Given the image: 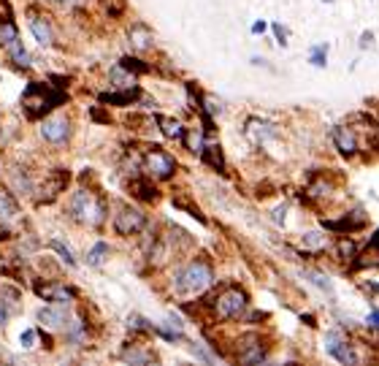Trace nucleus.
I'll use <instances>...</instances> for the list:
<instances>
[{
    "label": "nucleus",
    "mask_w": 379,
    "mask_h": 366,
    "mask_svg": "<svg viewBox=\"0 0 379 366\" xmlns=\"http://www.w3.org/2000/svg\"><path fill=\"white\" fill-rule=\"evenodd\" d=\"M106 255H108V244L98 242L89 252H87V263H89V266H101V263L106 261Z\"/></svg>",
    "instance_id": "nucleus-20"
},
{
    "label": "nucleus",
    "mask_w": 379,
    "mask_h": 366,
    "mask_svg": "<svg viewBox=\"0 0 379 366\" xmlns=\"http://www.w3.org/2000/svg\"><path fill=\"white\" fill-rule=\"evenodd\" d=\"M211 282H214V274L204 261L190 263L187 269L176 272V291L179 293H204Z\"/></svg>",
    "instance_id": "nucleus-2"
},
{
    "label": "nucleus",
    "mask_w": 379,
    "mask_h": 366,
    "mask_svg": "<svg viewBox=\"0 0 379 366\" xmlns=\"http://www.w3.org/2000/svg\"><path fill=\"white\" fill-rule=\"evenodd\" d=\"M325 54H328V47L325 44H320V47H314L309 54V60H311V66H317V68H323L325 66Z\"/></svg>",
    "instance_id": "nucleus-24"
},
{
    "label": "nucleus",
    "mask_w": 379,
    "mask_h": 366,
    "mask_svg": "<svg viewBox=\"0 0 379 366\" xmlns=\"http://www.w3.org/2000/svg\"><path fill=\"white\" fill-rule=\"evenodd\" d=\"M35 339H38V334H35L33 329H27V331H22V336H19V345H22L25 350H33Z\"/></svg>",
    "instance_id": "nucleus-28"
},
{
    "label": "nucleus",
    "mask_w": 379,
    "mask_h": 366,
    "mask_svg": "<svg viewBox=\"0 0 379 366\" xmlns=\"http://www.w3.org/2000/svg\"><path fill=\"white\" fill-rule=\"evenodd\" d=\"M63 101H66V95L63 92H52L46 85H30L25 90V95H22V106H25L30 120L41 117L44 111H52L54 106L63 104Z\"/></svg>",
    "instance_id": "nucleus-1"
},
{
    "label": "nucleus",
    "mask_w": 379,
    "mask_h": 366,
    "mask_svg": "<svg viewBox=\"0 0 379 366\" xmlns=\"http://www.w3.org/2000/svg\"><path fill=\"white\" fill-rule=\"evenodd\" d=\"M11 47V60L17 63V66H22V68H27L30 66V54H27V49L19 44V38L14 41V44H8Z\"/></svg>",
    "instance_id": "nucleus-21"
},
{
    "label": "nucleus",
    "mask_w": 379,
    "mask_h": 366,
    "mask_svg": "<svg viewBox=\"0 0 379 366\" xmlns=\"http://www.w3.org/2000/svg\"><path fill=\"white\" fill-rule=\"evenodd\" d=\"M201 157L206 160L211 169H217V171H225V157H223V147L220 144H209L204 150H198Z\"/></svg>",
    "instance_id": "nucleus-13"
},
{
    "label": "nucleus",
    "mask_w": 379,
    "mask_h": 366,
    "mask_svg": "<svg viewBox=\"0 0 379 366\" xmlns=\"http://www.w3.org/2000/svg\"><path fill=\"white\" fill-rule=\"evenodd\" d=\"M144 169H147V174L155 176V179H171L173 171H176V160L168 152H163L160 147H152L147 152V157H144Z\"/></svg>",
    "instance_id": "nucleus-4"
},
{
    "label": "nucleus",
    "mask_w": 379,
    "mask_h": 366,
    "mask_svg": "<svg viewBox=\"0 0 379 366\" xmlns=\"http://www.w3.org/2000/svg\"><path fill=\"white\" fill-rule=\"evenodd\" d=\"M371 41H374V33H363V38H361V49H366V47H371Z\"/></svg>",
    "instance_id": "nucleus-34"
},
{
    "label": "nucleus",
    "mask_w": 379,
    "mask_h": 366,
    "mask_svg": "<svg viewBox=\"0 0 379 366\" xmlns=\"http://www.w3.org/2000/svg\"><path fill=\"white\" fill-rule=\"evenodd\" d=\"M274 33H276V38H279V44L285 47V44H287V30H285L282 25H274Z\"/></svg>",
    "instance_id": "nucleus-33"
},
{
    "label": "nucleus",
    "mask_w": 379,
    "mask_h": 366,
    "mask_svg": "<svg viewBox=\"0 0 379 366\" xmlns=\"http://www.w3.org/2000/svg\"><path fill=\"white\" fill-rule=\"evenodd\" d=\"M325 350L336 361H342V364H355L358 361L352 348H349V342H347L342 334H325Z\"/></svg>",
    "instance_id": "nucleus-7"
},
{
    "label": "nucleus",
    "mask_w": 379,
    "mask_h": 366,
    "mask_svg": "<svg viewBox=\"0 0 379 366\" xmlns=\"http://www.w3.org/2000/svg\"><path fill=\"white\" fill-rule=\"evenodd\" d=\"M214 310H217V315H220V317H225V320L239 317V315L247 310V293H244V291H239V288H230V291H225L223 296L217 298Z\"/></svg>",
    "instance_id": "nucleus-5"
},
{
    "label": "nucleus",
    "mask_w": 379,
    "mask_h": 366,
    "mask_svg": "<svg viewBox=\"0 0 379 366\" xmlns=\"http://www.w3.org/2000/svg\"><path fill=\"white\" fill-rule=\"evenodd\" d=\"M333 141H336V150L342 152V155L352 157L358 152V139H355V133H352V128H336L333 130Z\"/></svg>",
    "instance_id": "nucleus-9"
},
{
    "label": "nucleus",
    "mask_w": 379,
    "mask_h": 366,
    "mask_svg": "<svg viewBox=\"0 0 379 366\" xmlns=\"http://www.w3.org/2000/svg\"><path fill=\"white\" fill-rule=\"evenodd\" d=\"M38 320H41L46 329H60V326H66V315H63V310H54V307L38 310Z\"/></svg>",
    "instance_id": "nucleus-15"
},
{
    "label": "nucleus",
    "mask_w": 379,
    "mask_h": 366,
    "mask_svg": "<svg viewBox=\"0 0 379 366\" xmlns=\"http://www.w3.org/2000/svg\"><path fill=\"white\" fill-rule=\"evenodd\" d=\"M377 317H379L377 307H371V312H368V317H366V323H368V329H371V331H377Z\"/></svg>",
    "instance_id": "nucleus-32"
},
{
    "label": "nucleus",
    "mask_w": 379,
    "mask_h": 366,
    "mask_svg": "<svg viewBox=\"0 0 379 366\" xmlns=\"http://www.w3.org/2000/svg\"><path fill=\"white\" fill-rule=\"evenodd\" d=\"M120 63H122V68L133 71V73H147V71H149V66H141V60H136V57H122Z\"/></svg>",
    "instance_id": "nucleus-25"
},
{
    "label": "nucleus",
    "mask_w": 379,
    "mask_h": 366,
    "mask_svg": "<svg viewBox=\"0 0 379 366\" xmlns=\"http://www.w3.org/2000/svg\"><path fill=\"white\" fill-rule=\"evenodd\" d=\"M304 247L320 250V247H325V236H320V233H306V236H304Z\"/></svg>",
    "instance_id": "nucleus-27"
},
{
    "label": "nucleus",
    "mask_w": 379,
    "mask_h": 366,
    "mask_svg": "<svg viewBox=\"0 0 379 366\" xmlns=\"http://www.w3.org/2000/svg\"><path fill=\"white\" fill-rule=\"evenodd\" d=\"M8 315H11V307H8V304H6L3 298H0V329L6 326V320H8Z\"/></svg>",
    "instance_id": "nucleus-31"
},
{
    "label": "nucleus",
    "mask_w": 379,
    "mask_h": 366,
    "mask_svg": "<svg viewBox=\"0 0 379 366\" xmlns=\"http://www.w3.org/2000/svg\"><path fill=\"white\" fill-rule=\"evenodd\" d=\"M130 47L136 49V52H147V49H152V30L147 28V25H133L130 28Z\"/></svg>",
    "instance_id": "nucleus-10"
},
{
    "label": "nucleus",
    "mask_w": 379,
    "mask_h": 366,
    "mask_svg": "<svg viewBox=\"0 0 379 366\" xmlns=\"http://www.w3.org/2000/svg\"><path fill=\"white\" fill-rule=\"evenodd\" d=\"M70 133V122L66 117H54V120H44L41 125V136L46 141H52V144H60V141H66Z\"/></svg>",
    "instance_id": "nucleus-8"
},
{
    "label": "nucleus",
    "mask_w": 379,
    "mask_h": 366,
    "mask_svg": "<svg viewBox=\"0 0 379 366\" xmlns=\"http://www.w3.org/2000/svg\"><path fill=\"white\" fill-rule=\"evenodd\" d=\"M339 252H342V261H349L352 252H355V247H352V242H342L339 244Z\"/></svg>",
    "instance_id": "nucleus-29"
},
{
    "label": "nucleus",
    "mask_w": 379,
    "mask_h": 366,
    "mask_svg": "<svg viewBox=\"0 0 379 366\" xmlns=\"http://www.w3.org/2000/svg\"><path fill=\"white\" fill-rule=\"evenodd\" d=\"M263 30H266V22H255L252 25V33H263Z\"/></svg>",
    "instance_id": "nucleus-35"
},
{
    "label": "nucleus",
    "mask_w": 379,
    "mask_h": 366,
    "mask_svg": "<svg viewBox=\"0 0 379 366\" xmlns=\"http://www.w3.org/2000/svg\"><path fill=\"white\" fill-rule=\"evenodd\" d=\"M122 358H125V361H130V364H147V361H152V353H138V350H125V353H122Z\"/></svg>",
    "instance_id": "nucleus-22"
},
{
    "label": "nucleus",
    "mask_w": 379,
    "mask_h": 366,
    "mask_svg": "<svg viewBox=\"0 0 379 366\" xmlns=\"http://www.w3.org/2000/svg\"><path fill=\"white\" fill-rule=\"evenodd\" d=\"M49 247H52L54 252H60V258H63V261L68 263V266H76V261H73V255H70V250H68V247H66V244H63V242H57V239H52V242H49Z\"/></svg>",
    "instance_id": "nucleus-23"
},
{
    "label": "nucleus",
    "mask_w": 379,
    "mask_h": 366,
    "mask_svg": "<svg viewBox=\"0 0 379 366\" xmlns=\"http://www.w3.org/2000/svg\"><path fill=\"white\" fill-rule=\"evenodd\" d=\"M14 214H17V201L6 190H0V217H3V220H11Z\"/></svg>",
    "instance_id": "nucleus-19"
},
{
    "label": "nucleus",
    "mask_w": 379,
    "mask_h": 366,
    "mask_svg": "<svg viewBox=\"0 0 379 366\" xmlns=\"http://www.w3.org/2000/svg\"><path fill=\"white\" fill-rule=\"evenodd\" d=\"M17 41V25L11 19H0V47H8Z\"/></svg>",
    "instance_id": "nucleus-18"
},
{
    "label": "nucleus",
    "mask_w": 379,
    "mask_h": 366,
    "mask_svg": "<svg viewBox=\"0 0 379 366\" xmlns=\"http://www.w3.org/2000/svg\"><path fill=\"white\" fill-rule=\"evenodd\" d=\"M247 136L255 141V144H260V141H266V139H274V136H276V128L271 125V122L252 120L249 125H247Z\"/></svg>",
    "instance_id": "nucleus-11"
},
{
    "label": "nucleus",
    "mask_w": 379,
    "mask_h": 366,
    "mask_svg": "<svg viewBox=\"0 0 379 366\" xmlns=\"http://www.w3.org/2000/svg\"><path fill=\"white\" fill-rule=\"evenodd\" d=\"M157 125H160V130H163V136H166V139H176V141L185 139V128H182V122L179 120H171V117H157Z\"/></svg>",
    "instance_id": "nucleus-14"
},
{
    "label": "nucleus",
    "mask_w": 379,
    "mask_h": 366,
    "mask_svg": "<svg viewBox=\"0 0 379 366\" xmlns=\"http://www.w3.org/2000/svg\"><path fill=\"white\" fill-rule=\"evenodd\" d=\"M30 30H33L35 41L41 44V47H52V28L44 22L41 17H30Z\"/></svg>",
    "instance_id": "nucleus-12"
},
{
    "label": "nucleus",
    "mask_w": 379,
    "mask_h": 366,
    "mask_svg": "<svg viewBox=\"0 0 379 366\" xmlns=\"http://www.w3.org/2000/svg\"><path fill=\"white\" fill-rule=\"evenodd\" d=\"M138 98V90L133 87V90H125V92H114V95H108V92H106V95H101V101H104V104H108V106H125V104H133V101H136Z\"/></svg>",
    "instance_id": "nucleus-17"
},
{
    "label": "nucleus",
    "mask_w": 379,
    "mask_h": 366,
    "mask_svg": "<svg viewBox=\"0 0 379 366\" xmlns=\"http://www.w3.org/2000/svg\"><path fill=\"white\" fill-rule=\"evenodd\" d=\"M144 226H147V217L138 209H128V207H125V209L114 217V231H117L120 236H136Z\"/></svg>",
    "instance_id": "nucleus-6"
},
{
    "label": "nucleus",
    "mask_w": 379,
    "mask_h": 366,
    "mask_svg": "<svg viewBox=\"0 0 379 366\" xmlns=\"http://www.w3.org/2000/svg\"><path fill=\"white\" fill-rule=\"evenodd\" d=\"M128 326H130V329H149V323H147L144 317H138V315L128 317Z\"/></svg>",
    "instance_id": "nucleus-30"
},
{
    "label": "nucleus",
    "mask_w": 379,
    "mask_h": 366,
    "mask_svg": "<svg viewBox=\"0 0 379 366\" xmlns=\"http://www.w3.org/2000/svg\"><path fill=\"white\" fill-rule=\"evenodd\" d=\"M304 277H306V279H311V282H314L317 288H323V291H328V293L333 291V285H330V279H328V277H323V274H317V272H304Z\"/></svg>",
    "instance_id": "nucleus-26"
},
{
    "label": "nucleus",
    "mask_w": 379,
    "mask_h": 366,
    "mask_svg": "<svg viewBox=\"0 0 379 366\" xmlns=\"http://www.w3.org/2000/svg\"><path fill=\"white\" fill-rule=\"evenodd\" d=\"M57 3H60V6H70V3H73V0H57Z\"/></svg>",
    "instance_id": "nucleus-36"
},
{
    "label": "nucleus",
    "mask_w": 379,
    "mask_h": 366,
    "mask_svg": "<svg viewBox=\"0 0 379 366\" xmlns=\"http://www.w3.org/2000/svg\"><path fill=\"white\" fill-rule=\"evenodd\" d=\"M130 190H133V195L141 198V201H155L157 198V190L147 179H133V182H130Z\"/></svg>",
    "instance_id": "nucleus-16"
},
{
    "label": "nucleus",
    "mask_w": 379,
    "mask_h": 366,
    "mask_svg": "<svg viewBox=\"0 0 379 366\" xmlns=\"http://www.w3.org/2000/svg\"><path fill=\"white\" fill-rule=\"evenodd\" d=\"M70 214L85 226H101L106 217V204L95 201L89 193L79 190L73 193V198H70Z\"/></svg>",
    "instance_id": "nucleus-3"
}]
</instances>
